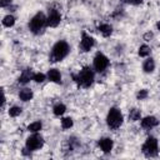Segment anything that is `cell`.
<instances>
[{"label":"cell","instance_id":"obj_5","mask_svg":"<svg viewBox=\"0 0 160 160\" xmlns=\"http://www.w3.org/2000/svg\"><path fill=\"white\" fill-rule=\"evenodd\" d=\"M141 151L146 158H154L158 155L159 152V144L158 140L154 136H149L146 138L145 142L141 146Z\"/></svg>","mask_w":160,"mask_h":160},{"label":"cell","instance_id":"obj_1","mask_svg":"<svg viewBox=\"0 0 160 160\" xmlns=\"http://www.w3.org/2000/svg\"><path fill=\"white\" fill-rule=\"evenodd\" d=\"M70 52V45L65 40H59L56 41L50 51V61L51 62H59L64 60Z\"/></svg>","mask_w":160,"mask_h":160},{"label":"cell","instance_id":"obj_15","mask_svg":"<svg viewBox=\"0 0 160 160\" xmlns=\"http://www.w3.org/2000/svg\"><path fill=\"white\" fill-rule=\"evenodd\" d=\"M98 31L104 36V38H108L112 34V26L110 24H100L98 26Z\"/></svg>","mask_w":160,"mask_h":160},{"label":"cell","instance_id":"obj_16","mask_svg":"<svg viewBox=\"0 0 160 160\" xmlns=\"http://www.w3.org/2000/svg\"><path fill=\"white\" fill-rule=\"evenodd\" d=\"M142 70H144V72H146V74H150V72H152V71L155 70V61H154L152 58H148V59L144 61V64H142Z\"/></svg>","mask_w":160,"mask_h":160},{"label":"cell","instance_id":"obj_4","mask_svg":"<svg viewBox=\"0 0 160 160\" xmlns=\"http://www.w3.org/2000/svg\"><path fill=\"white\" fill-rule=\"evenodd\" d=\"M122 121H124V116H122V112L120 111V109L118 108H110L108 115H106V124L110 129L115 130V129H119L121 125H122Z\"/></svg>","mask_w":160,"mask_h":160},{"label":"cell","instance_id":"obj_29","mask_svg":"<svg viewBox=\"0 0 160 160\" xmlns=\"http://www.w3.org/2000/svg\"><path fill=\"white\" fill-rule=\"evenodd\" d=\"M156 29H158V30L160 31V20H159V21L156 22Z\"/></svg>","mask_w":160,"mask_h":160},{"label":"cell","instance_id":"obj_20","mask_svg":"<svg viewBox=\"0 0 160 160\" xmlns=\"http://www.w3.org/2000/svg\"><path fill=\"white\" fill-rule=\"evenodd\" d=\"M140 118H141V112H140V110H138V109H131L130 111H129V120L130 121H138V120H140Z\"/></svg>","mask_w":160,"mask_h":160},{"label":"cell","instance_id":"obj_3","mask_svg":"<svg viewBox=\"0 0 160 160\" xmlns=\"http://www.w3.org/2000/svg\"><path fill=\"white\" fill-rule=\"evenodd\" d=\"M48 26V18L45 16L44 12H36L29 21V30L35 34L39 35L44 31V29Z\"/></svg>","mask_w":160,"mask_h":160},{"label":"cell","instance_id":"obj_11","mask_svg":"<svg viewBox=\"0 0 160 160\" xmlns=\"http://www.w3.org/2000/svg\"><path fill=\"white\" fill-rule=\"evenodd\" d=\"M158 125H159V120L152 115H148V116L141 119V126L144 129H152Z\"/></svg>","mask_w":160,"mask_h":160},{"label":"cell","instance_id":"obj_8","mask_svg":"<svg viewBox=\"0 0 160 160\" xmlns=\"http://www.w3.org/2000/svg\"><path fill=\"white\" fill-rule=\"evenodd\" d=\"M94 45H95V39L92 36H90L89 34L82 32L81 34V40H80V44H79V50L81 52H88L94 48Z\"/></svg>","mask_w":160,"mask_h":160},{"label":"cell","instance_id":"obj_18","mask_svg":"<svg viewBox=\"0 0 160 160\" xmlns=\"http://www.w3.org/2000/svg\"><path fill=\"white\" fill-rule=\"evenodd\" d=\"M41 129H42L41 121H32L31 124L28 125V131H30V132H39Z\"/></svg>","mask_w":160,"mask_h":160},{"label":"cell","instance_id":"obj_24","mask_svg":"<svg viewBox=\"0 0 160 160\" xmlns=\"http://www.w3.org/2000/svg\"><path fill=\"white\" fill-rule=\"evenodd\" d=\"M46 78H48V76H46L45 74H42V72H34V78H32V80H34L35 82L40 84V82H44Z\"/></svg>","mask_w":160,"mask_h":160},{"label":"cell","instance_id":"obj_13","mask_svg":"<svg viewBox=\"0 0 160 160\" xmlns=\"http://www.w3.org/2000/svg\"><path fill=\"white\" fill-rule=\"evenodd\" d=\"M46 76H48V80H50L51 82H55V84H60V82H61V74H60V71H59L58 69H55V68L50 69V70L48 71Z\"/></svg>","mask_w":160,"mask_h":160},{"label":"cell","instance_id":"obj_2","mask_svg":"<svg viewBox=\"0 0 160 160\" xmlns=\"http://www.w3.org/2000/svg\"><path fill=\"white\" fill-rule=\"evenodd\" d=\"M75 82L81 88H90L95 80V70H92L90 66H84L76 75L72 76Z\"/></svg>","mask_w":160,"mask_h":160},{"label":"cell","instance_id":"obj_14","mask_svg":"<svg viewBox=\"0 0 160 160\" xmlns=\"http://www.w3.org/2000/svg\"><path fill=\"white\" fill-rule=\"evenodd\" d=\"M32 96H34V92H32V90L31 89H29V88H24V89H21L20 90V92H19V98H20V100H22V101H30L31 99H32Z\"/></svg>","mask_w":160,"mask_h":160},{"label":"cell","instance_id":"obj_21","mask_svg":"<svg viewBox=\"0 0 160 160\" xmlns=\"http://www.w3.org/2000/svg\"><path fill=\"white\" fill-rule=\"evenodd\" d=\"M2 25L5 26V28H11V26H14L15 25V18L12 16V15H5L4 16V19H2Z\"/></svg>","mask_w":160,"mask_h":160},{"label":"cell","instance_id":"obj_25","mask_svg":"<svg viewBox=\"0 0 160 160\" xmlns=\"http://www.w3.org/2000/svg\"><path fill=\"white\" fill-rule=\"evenodd\" d=\"M148 95H149L148 90H146V89H141V90H139V91H138L136 98H138V100H144V99H146V98H148Z\"/></svg>","mask_w":160,"mask_h":160},{"label":"cell","instance_id":"obj_7","mask_svg":"<svg viewBox=\"0 0 160 160\" xmlns=\"http://www.w3.org/2000/svg\"><path fill=\"white\" fill-rule=\"evenodd\" d=\"M109 66V59L102 52H96L92 60V68L96 72H104Z\"/></svg>","mask_w":160,"mask_h":160},{"label":"cell","instance_id":"obj_28","mask_svg":"<svg viewBox=\"0 0 160 160\" xmlns=\"http://www.w3.org/2000/svg\"><path fill=\"white\" fill-rule=\"evenodd\" d=\"M11 1H12V0H0V5H1L2 8H5V6L10 5V4H11Z\"/></svg>","mask_w":160,"mask_h":160},{"label":"cell","instance_id":"obj_17","mask_svg":"<svg viewBox=\"0 0 160 160\" xmlns=\"http://www.w3.org/2000/svg\"><path fill=\"white\" fill-rule=\"evenodd\" d=\"M66 111V106L64 104H56L54 108H52V112L55 116H62Z\"/></svg>","mask_w":160,"mask_h":160},{"label":"cell","instance_id":"obj_22","mask_svg":"<svg viewBox=\"0 0 160 160\" xmlns=\"http://www.w3.org/2000/svg\"><path fill=\"white\" fill-rule=\"evenodd\" d=\"M72 125H74V121L70 116H65V118L61 119V128L62 129H65V130L70 129V128H72Z\"/></svg>","mask_w":160,"mask_h":160},{"label":"cell","instance_id":"obj_10","mask_svg":"<svg viewBox=\"0 0 160 160\" xmlns=\"http://www.w3.org/2000/svg\"><path fill=\"white\" fill-rule=\"evenodd\" d=\"M98 145H99V148L101 149L102 152L109 154L114 148V141H112L111 138H101V139H99Z\"/></svg>","mask_w":160,"mask_h":160},{"label":"cell","instance_id":"obj_12","mask_svg":"<svg viewBox=\"0 0 160 160\" xmlns=\"http://www.w3.org/2000/svg\"><path fill=\"white\" fill-rule=\"evenodd\" d=\"M32 78H34V71H32L31 69H25V70H22V72L20 74V76H19V79H18V82L25 85V84H28L29 81H31Z\"/></svg>","mask_w":160,"mask_h":160},{"label":"cell","instance_id":"obj_19","mask_svg":"<svg viewBox=\"0 0 160 160\" xmlns=\"http://www.w3.org/2000/svg\"><path fill=\"white\" fill-rule=\"evenodd\" d=\"M150 52H151V49H150V46H148L146 44L140 45V48H139V50H138V54H139V56H141V58H148V56L150 55Z\"/></svg>","mask_w":160,"mask_h":160},{"label":"cell","instance_id":"obj_9","mask_svg":"<svg viewBox=\"0 0 160 160\" xmlns=\"http://www.w3.org/2000/svg\"><path fill=\"white\" fill-rule=\"evenodd\" d=\"M46 18H48V26L50 28H56L61 21V14L58 9H50Z\"/></svg>","mask_w":160,"mask_h":160},{"label":"cell","instance_id":"obj_26","mask_svg":"<svg viewBox=\"0 0 160 160\" xmlns=\"http://www.w3.org/2000/svg\"><path fill=\"white\" fill-rule=\"evenodd\" d=\"M124 2L130 4V5H140L142 2V0H124Z\"/></svg>","mask_w":160,"mask_h":160},{"label":"cell","instance_id":"obj_6","mask_svg":"<svg viewBox=\"0 0 160 160\" xmlns=\"http://www.w3.org/2000/svg\"><path fill=\"white\" fill-rule=\"evenodd\" d=\"M44 145V138L41 135H39L38 132H32L25 141V148L29 151H35L41 149Z\"/></svg>","mask_w":160,"mask_h":160},{"label":"cell","instance_id":"obj_23","mask_svg":"<svg viewBox=\"0 0 160 160\" xmlns=\"http://www.w3.org/2000/svg\"><path fill=\"white\" fill-rule=\"evenodd\" d=\"M21 111H22V109H21L20 106L14 105V106H11V108L9 109V115H10L11 118H16V116H19V115L21 114Z\"/></svg>","mask_w":160,"mask_h":160},{"label":"cell","instance_id":"obj_27","mask_svg":"<svg viewBox=\"0 0 160 160\" xmlns=\"http://www.w3.org/2000/svg\"><path fill=\"white\" fill-rule=\"evenodd\" d=\"M152 36H154V34H152L151 31H148L146 34H144V40H146V41H149L150 39H152Z\"/></svg>","mask_w":160,"mask_h":160}]
</instances>
